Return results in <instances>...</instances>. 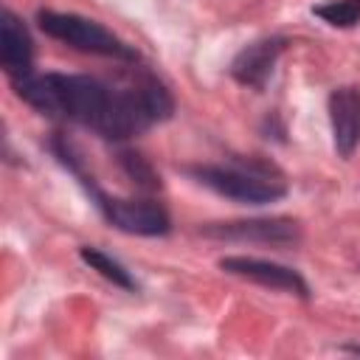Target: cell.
<instances>
[{
    "label": "cell",
    "instance_id": "9c48e42d",
    "mask_svg": "<svg viewBox=\"0 0 360 360\" xmlns=\"http://www.w3.org/2000/svg\"><path fill=\"white\" fill-rule=\"evenodd\" d=\"M31 62H34L31 34L20 22V17L6 8L0 17V65L8 73V79H20L31 73Z\"/></svg>",
    "mask_w": 360,
    "mask_h": 360
},
{
    "label": "cell",
    "instance_id": "8fae6325",
    "mask_svg": "<svg viewBox=\"0 0 360 360\" xmlns=\"http://www.w3.org/2000/svg\"><path fill=\"white\" fill-rule=\"evenodd\" d=\"M315 14L335 28H352L360 22V0H329L315 6Z\"/></svg>",
    "mask_w": 360,
    "mask_h": 360
},
{
    "label": "cell",
    "instance_id": "8992f818",
    "mask_svg": "<svg viewBox=\"0 0 360 360\" xmlns=\"http://www.w3.org/2000/svg\"><path fill=\"white\" fill-rule=\"evenodd\" d=\"M205 236L262 242V245H292L298 242V225L292 219H245V222H217L202 228Z\"/></svg>",
    "mask_w": 360,
    "mask_h": 360
},
{
    "label": "cell",
    "instance_id": "30bf717a",
    "mask_svg": "<svg viewBox=\"0 0 360 360\" xmlns=\"http://www.w3.org/2000/svg\"><path fill=\"white\" fill-rule=\"evenodd\" d=\"M82 259H84V264H90V270H96V273H101L107 281H112L115 287H124V290H135V281H132V276L118 264V262H112L107 253H101V250H96V248H82Z\"/></svg>",
    "mask_w": 360,
    "mask_h": 360
},
{
    "label": "cell",
    "instance_id": "6da1fadb",
    "mask_svg": "<svg viewBox=\"0 0 360 360\" xmlns=\"http://www.w3.org/2000/svg\"><path fill=\"white\" fill-rule=\"evenodd\" d=\"M20 98H25L31 107H37L45 115L70 118L76 124H84L90 129H98L112 87L90 79V76H65V73H25L20 79H11Z\"/></svg>",
    "mask_w": 360,
    "mask_h": 360
},
{
    "label": "cell",
    "instance_id": "ba28073f",
    "mask_svg": "<svg viewBox=\"0 0 360 360\" xmlns=\"http://www.w3.org/2000/svg\"><path fill=\"white\" fill-rule=\"evenodd\" d=\"M284 48H287L284 37H267V39L250 42L231 62V76L245 87H264V82L270 79Z\"/></svg>",
    "mask_w": 360,
    "mask_h": 360
},
{
    "label": "cell",
    "instance_id": "52a82bcc",
    "mask_svg": "<svg viewBox=\"0 0 360 360\" xmlns=\"http://www.w3.org/2000/svg\"><path fill=\"white\" fill-rule=\"evenodd\" d=\"M332 141L340 158H352L360 146V87H338L329 96Z\"/></svg>",
    "mask_w": 360,
    "mask_h": 360
},
{
    "label": "cell",
    "instance_id": "3957f363",
    "mask_svg": "<svg viewBox=\"0 0 360 360\" xmlns=\"http://www.w3.org/2000/svg\"><path fill=\"white\" fill-rule=\"evenodd\" d=\"M37 22L39 28L59 39V42H68L79 51H87V53H98V56H112V59H127V62H135L138 53L121 42L112 31H107L101 22L96 20H87L82 14H65V11H39L37 14Z\"/></svg>",
    "mask_w": 360,
    "mask_h": 360
},
{
    "label": "cell",
    "instance_id": "5b68a950",
    "mask_svg": "<svg viewBox=\"0 0 360 360\" xmlns=\"http://www.w3.org/2000/svg\"><path fill=\"white\" fill-rule=\"evenodd\" d=\"M219 267L231 276H239V278H248V281H256L262 287H270V290H281V292H292V295H301L307 298L309 295V287L307 281L284 267V264H276V262H267V259H253V256H225L219 262Z\"/></svg>",
    "mask_w": 360,
    "mask_h": 360
},
{
    "label": "cell",
    "instance_id": "277c9868",
    "mask_svg": "<svg viewBox=\"0 0 360 360\" xmlns=\"http://www.w3.org/2000/svg\"><path fill=\"white\" fill-rule=\"evenodd\" d=\"M90 188H93L98 211L118 231L135 233V236H160L169 231V214L160 202L143 200V197H107L96 186Z\"/></svg>",
    "mask_w": 360,
    "mask_h": 360
},
{
    "label": "cell",
    "instance_id": "7a4b0ae2",
    "mask_svg": "<svg viewBox=\"0 0 360 360\" xmlns=\"http://www.w3.org/2000/svg\"><path fill=\"white\" fill-rule=\"evenodd\" d=\"M188 172L205 188H211L222 197L239 200V202H250V205L273 202V200L284 197V191H287L284 180L273 172V166H264L259 160L233 163V166H194Z\"/></svg>",
    "mask_w": 360,
    "mask_h": 360
}]
</instances>
